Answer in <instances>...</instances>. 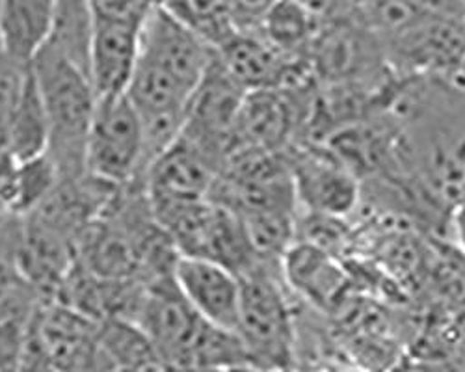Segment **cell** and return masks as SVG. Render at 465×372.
<instances>
[{
  "label": "cell",
  "mask_w": 465,
  "mask_h": 372,
  "mask_svg": "<svg viewBox=\"0 0 465 372\" xmlns=\"http://www.w3.org/2000/svg\"><path fill=\"white\" fill-rule=\"evenodd\" d=\"M159 0H90L94 17L142 24Z\"/></svg>",
  "instance_id": "d6986e66"
},
{
  "label": "cell",
  "mask_w": 465,
  "mask_h": 372,
  "mask_svg": "<svg viewBox=\"0 0 465 372\" xmlns=\"http://www.w3.org/2000/svg\"><path fill=\"white\" fill-rule=\"evenodd\" d=\"M321 26L319 21L291 0H278L266 14L259 32L283 54L305 56Z\"/></svg>",
  "instance_id": "e0dca14e"
},
{
  "label": "cell",
  "mask_w": 465,
  "mask_h": 372,
  "mask_svg": "<svg viewBox=\"0 0 465 372\" xmlns=\"http://www.w3.org/2000/svg\"><path fill=\"white\" fill-rule=\"evenodd\" d=\"M406 3L424 14L465 17V0H406Z\"/></svg>",
  "instance_id": "7402d4cb"
},
{
  "label": "cell",
  "mask_w": 465,
  "mask_h": 372,
  "mask_svg": "<svg viewBox=\"0 0 465 372\" xmlns=\"http://www.w3.org/2000/svg\"><path fill=\"white\" fill-rule=\"evenodd\" d=\"M214 47L164 3L154 5L140 30L138 58L170 73L190 92L198 88L214 60Z\"/></svg>",
  "instance_id": "5b68a950"
},
{
  "label": "cell",
  "mask_w": 465,
  "mask_h": 372,
  "mask_svg": "<svg viewBox=\"0 0 465 372\" xmlns=\"http://www.w3.org/2000/svg\"><path fill=\"white\" fill-rule=\"evenodd\" d=\"M235 333L253 367L270 370L289 367L292 357L291 315L280 285L264 265L241 274V308Z\"/></svg>",
  "instance_id": "3957f363"
},
{
  "label": "cell",
  "mask_w": 465,
  "mask_h": 372,
  "mask_svg": "<svg viewBox=\"0 0 465 372\" xmlns=\"http://www.w3.org/2000/svg\"><path fill=\"white\" fill-rule=\"evenodd\" d=\"M173 281L202 318L227 331H237L241 276L223 265L200 257L177 255Z\"/></svg>",
  "instance_id": "9c48e42d"
},
{
  "label": "cell",
  "mask_w": 465,
  "mask_h": 372,
  "mask_svg": "<svg viewBox=\"0 0 465 372\" xmlns=\"http://www.w3.org/2000/svg\"><path fill=\"white\" fill-rule=\"evenodd\" d=\"M450 77L456 79V84H461V83H463V90H465V54H463V58H461L458 69L450 74Z\"/></svg>",
  "instance_id": "603a6c76"
},
{
  "label": "cell",
  "mask_w": 465,
  "mask_h": 372,
  "mask_svg": "<svg viewBox=\"0 0 465 372\" xmlns=\"http://www.w3.org/2000/svg\"><path fill=\"white\" fill-rule=\"evenodd\" d=\"M143 159V125L127 93L97 97L86 140V175L110 189H124L140 182Z\"/></svg>",
  "instance_id": "7a4b0ae2"
},
{
  "label": "cell",
  "mask_w": 465,
  "mask_h": 372,
  "mask_svg": "<svg viewBox=\"0 0 465 372\" xmlns=\"http://www.w3.org/2000/svg\"><path fill=\"white\" fill-rule=\"evenodd\" d=\"M56 0H0V49L28 64L51 35Z\"/></svg>",
  "instance_id": "5bb4252c"
},
{
  "label": "cell",
  "mask_w": 465,
  "mask_h": 372,
  "mask_svg": "<svg viewBox=\"0 0 465 372\" xmlns=\"http://www.w3.org/2000/svg\"><path fill=\"white\" fill-rule=\"evenodd\" d=\"M28 64L14 60L0 49V152L6 149L10 127L26 83Z\"/></svg>",
  "instance_id": "ac0fdd59"
},
{
  "label": "cell",
  "mask_w": 465,
  "mask_h": 372,
  "mask_svg": "<svg viewBox=\"0 0 465 372\" xmlns=\"http://www.w3.org/2000/svg\"><path fill=\"white\" fill-rule=\"evenodd\" d=\"M218 164L183 134L154 159L140 184L149 203L207 200Z\"/></svg>",
  "instance_id": "52a82bcc"
},
{
  "label": "cell",
  "mask_w": 465,
  "mask_h": 372,
  "mask_svg": "<svg viewBox=\"0 0 465 372\" xmlns=\"http://www.w3.org/2000/svg\"><path fill=\"white\" fill-rule=\"evenodd\" d=\"M292 97V92L280 88L246 92L237 127L241 145L285 153L298 127L300 108Z\"/></svg>",
  "instance_id": "7c38bea8"
},
{
  "label": "cell",
  "mask_w": 465,
  "mask_h": 372,
  "mask_svg": "<svg viewBox=\"0 0 465 372\" xmlns=\"http://www.w3.org/2000/svg\"><path fill=\"white\" fill-rule=\"evenodd\" d=\"M278 0H225L235 30H259L266 14Z\"/></svg>",
  "instance_id": "ffe728a7"
},
{
  "label": "cell",
  "mask_w": 465,
  "mask_h": 372,
  "mask_svg": "<svg viewBox=\"0 0 465 372\" xmlns=\"http://www.w3.org/2000/svg\"><path fill=\"white\" fill-rule=\"evenodd\" d=\"M49 149V123L40 88L28 62V74L23 88L21 101L10 127L5 152L12 153L19 161H32L47 155Z\"/></svg>",
  "instance_id": "2e32d148"
},
{
  "label": "cell",
  "mask_w": 465,
  "mask_h": 372,
  "mask_svg": "<svg viewBox=\"0 0 465 372\" xmlns=\"http://www.w3.org/2000/svg\"><path fill=\"white\" fill-rule=\"evenodd\" d=\"M214 49L222 67L244 92L285 88L302 58L283 54L259 30H235Z\"/></svg>",
  "instance_id": "30bf717a"
},
{
  "label": "cell",
  "mask_w": 465,
  "mask_h": 372,
  "mask_svg": "<svg viewBox=\"0 0 465 372\" xmlns=\"http://www.w3.org/2000/svg\"><path fill=\"white\" fill-rule=\"evenodd\" d=\"M321 24L352 15V0H291Z\"/></svg>",
  "instance_id": "44dd1931"
},
{
  "label": "cell",
  "mask_w": 465,
  "mask_h": 372,
  "mask_svg": "<svg viewBox=\"0 0 465 372\" xmlns=\"http://www.w3.org/2000/svg\"><path fill=\"white\" fill-rule=\"evenodd\" d=\"M142 24L94 17L88 74L97 97L127 92L138 62Z\"/></svg>",
  "instance_id": "8fae6325"
},
{
  "label": "cell",
  "mask_w": 465,
  "mask_h": 372,
  "mask_svg": "<svg viewBox=\"0 0 465 372\" xmlns=\"http://www.w3.org/2000/svg\"><path fill=\"white\" fill-rule=\"evenodd\" d=\"M282 267H285L287 279L317 302L331 300L342 287V274L330 253L312 242L291 246L282 259Z\"/></svg>",
  "instance_id": "9a60e30c"
},
{
  "label": "cell",
  "mask_w": 465,
  "mask_h": 372,
  "mask_svg": "<svg viewBox=\"0 0 465 372\" xmlns=\"http://www.w3.org/2000/svg\"><path fill=\"white\" fill-rule=\"evenodd\" d=\"M287 162L296 203H302L312 214L341 218L356 207L360 200L356 173L328 155V152L296 149L287 157Z\"/></svg>",
  "instance_id": "ba28073f"
},
{
  "label": "cell",
  "mask_w": 465,
  "mask_h": 372,
  "mask_svg": "<svg viewBox=\"0 0 465 372\" xmlns=\"http://www.w3.org/2000/svg\"><path fill=\"white\" fill-rule=\"evenodd\" d=\"M40 88L47 123L49 149L60 179H79L84 171L86 140L97 103L88 71L51 45H44L30 60Z\"/></svg>",
  "instance_id": "6da1fadb"
},
{
  "label": "cell",
  "mask_w": 465,
  "mask_h": 372,
  "mask_svg": "<svg viewBox=\"0 0 465 372\" xmlns=\"http://www.w3.org/2000/svg\"><path fill=\"white\" fill-rule=\"evenodd\" d=\"M305 58L326 86L365 84L390 67L380 37L352 15L322 24Z\"/></svg>",
  "instance_id": "277c9868"
},
{
  "label": "cell",
  "mask_w": 465,
  "mask_h": 372,
  "mask_svg": "<svg viewBox=\"0 0 465 372\" xmlns=\"http://www.w3.org/2000/svg\"><path fill=\"white\" fill-rule=\"evenodd\" d=\"M60 177L53 161L44 155L19 161L0 152V216H28L54 191Z\"/></svg>",
  "instance_id": "4fadbf2b"
},
{
  "label": "cell",
  "mask_w": 465,
  "mask_h": 372,
  "mask_svg": "<svg viewBox=\"0 0 465 372\" xmlns=\"http://www.w3.org/2000/svg\"><path fill=\"white\" fill-rule=\"evenodd\" d=\"M387 64L413 74L450 77L465 54V17L424 15L383 42Z\"/></svg>",
  "instance_id": "8992f818"
}]
</instances>
